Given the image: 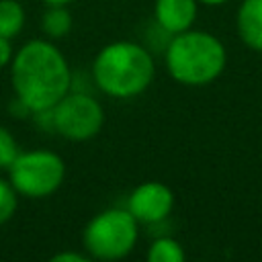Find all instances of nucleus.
Here are the masks:
<instances>
[{"mask_svg":"<svg viewBox=\"0 0 262 262\" xmlns=\"http://www.w3.org/2000/svg\"><path fill=\"white\" fill-rule=\"evenodd\" d=\"M51 260L53 262H86L88 256H82L80 252H59Z\"/></svg>","mask_w":262,"mask_h":262,"instance_id":"nucleus-16","label":"nucleus"},{"mask_svg":"<svg viewBox=\"0 0 262 262\" xmlns=\"http://www.w3.org/2000/svg\"><path fill=\"white\" fill-rule=\"evenodd\" d=\"M137 219L129 209H106L90 219L84 229V248L90 258L119 260L137 244Z\"/></svg>","mask_w":262,"mask_h":262,"instance_id":"nucleus-4","label":"nucleus"},{"mask_svg":"<svg viewBox=\"0 0 262 262\" xmlns=\"http://www.w3.org/2000/svg\"><path fill=\"white\" fill-rule=\"evenodd\" d=\"M51 111L55 133L72 141H86L94 137L104 123V111L100 102L78 90H70Z\"/></svg>","mask_w":262,"mask_h":262,"instance_id":"nucleus-6","label":"nucleus"},{"mask_svg":"<svg viewBox=\"0 0 262 262\" xmlns=\"http://www.w3.org/2000/svg\"><path fill=\"white\" fill-rule=\"evenodd\" d=\"M147 260L149 262H182L184 260V250L174 237L162 235L149 246Z\"/></svg>","mask_w":262,"mask_h":262,"instance_id":"nucleus-12","label":"nucleus"},{"mask_svg":"<svg viewBox=\"0 0 262 262\" xmlns=\"http://www.w3.org/2000/svg\"><path fill=\"white\" fill-rule=\"evenodd\" d=\"M237 31L242 41L262 51V0H244L237 12Z\"/></svg>","mask_w":262,"mask_h":262,"instance_id":"nucleus-9","label":"nucleus"},{"mask_svg":"<svg viewBox=\"0 0 262 262\" xmlns=\"http://www.w3.org/2000/svg\"><path fill=\"white\" fill-rule=\"evenodd\" d=\"M223 43L205 31H182L166 45V68L170 76L186 86H205L225 68Z\"/></svg>","mask_w":262,"mask_h":262,"instance_id":"nucleus-3","label":"nucleus"},{"mask_svg":"<svg viewBox=\"0 0 262 262\" xmlns=\"http://www.w3.org/2000/svg\"><path fill=\"white\" fill-rule=\"evenodd\" d=\"M196 2H203V4H209V6H215V4H223L225 0H196Z\"/></svg>","mask_w":262,"mask_h":262,"instance_id":"nucleus-18","label":"nucleus"},{"mask_svg":"<svg viewBox=\"0 0 262 262\" xmlns=\"http://www.w3.org/2000/svg\"><path fill=\"white\" fill-rule=\"evenodd\" d=\"M12 57H14V51H12L10 39H6V37H2V35H0V68L10 66Z\"/></svg>","mask_w":262,"mask_h":262,"instance_id":"nucleus-15","label":"nucleus"},{"mask_svg":"<svg viewBox=\"0 0 262 262\" xmlns=\"http://www.w3.org/2000/svg\"><path fill=\"white\" fill-rule=\"evenodd\" d=\"M174 207V194L172 190L162 182H143L139 184L127 201L129 213L137 219V223H160L168 219L170 211Z\"/></svg>","mask_w":262,"mask_h":262,"instance_id":"nucleus-7","label":"nucleus"},{"mask_svg":"<svg viewBox=\"0 0 262 262\" xmlns=\"http://www.w3.org/2000/svg\"><path fill=\"white\" fill-rule=\"evenodd\" d=\"M154 16L168 35L188 31L196 18V0H156Z\"/></svg>","mask_w":262,"mask_h":262,"instance_id":"nucleus-8","label":"nucleus"},{"mask_svg":"<svg viewBox=\"0 0 262 262\" xmlns=\"http://www.w3.org/2000/svg\"><path fill=\"white\" fill-rule=\"evenodd\" d=\"M47 6H68L72 0H43Z\"/></svg>","mask_w":262,"mask_h":262,"instance_id":"nucleus-17","label":"nucleus"},{"mask_svg":"<svg viewBox=\"0 0 262 262\" xmlns=\"http://www.w3.org/2000/svg\"><path fill=\"white\" fill-rule=\"evenodd\" d=\"M41 27L49 39H61L72 31V14L66 6H49L43 12Z\"/></svg>","mask_w":262,"mask_h":262,"instance_id":"nucleus-10","label":"nucleus"},{"mask_svg":"<svg viewBox=\"0 0 262 262\" xmlns=\"http://www.w3.org/2000/svg\"><path fill=\"white\" fill-rule=\"evenodd\" d=\"M18 192L14 190V186L10 184V180H0V225L6 223L18 207Z\"/></svg>","mask_w":262,"mask_h":262,"instance_id":"nucleus-13","label":"nucleus"},{"mask_svg":"<svg viewBox=\"0 0 262 262\" xmlns=\"http://www.w3.org/2000/svg\"><path fill=\"white\" fill-rule=\"evenodd\" d=\"M10 78L16 98L31 108V115L55 106L72 90L68 59L47 39H33L14 53Z\"/></svg>","mask_w":262,"mask_h":262,"instance_id":"nucleus-1","label":"nucleus"},{"mask_svg":"<svg viewBox=\"0 0 262 262\" xmlns=\"http://www.w3.org/2000/svg\"><path fill=\"white\" fill-rule=\"evenodd\" d=\"M25 25V10L16 0H0V35L16 37Z\"/></svg>","mask_w":262,"mask_h":262,"instance_id":"nucleus-11","label":"nucleus"},{"mask_svg":"<svg viewBox=\"0 0 262 262\" xmlns=\"http://www.w3.org/2000/svg\"><path fill=\"white\" fill-rule=\"evenodd\" d=\"M8 174L10 184L18 194L29 199H43L61 186L66 178V164L53 151H20L10 164Z\"/></svg>","mask_w":262,"mask_h":262,"instance_id":"nucleus-5","label":"nucleus"},{"mask_svg":"<svg viewBox=\"0 0 262 262\" xmlns=\"http://www.w3.org/2000/svg\"><path fill=\"white\" fill-rule=\"evenodd\" d=\"M18 154H20V149H18L16 139L12 137V133L6 127L0 125V170H8Z\"/></svg>","mask_w":262,"mask_h":262,"instance_id":"nucleus-14","label":"nucleus"},{"mask_svg":"<svg viewBox=\"0 0 262 262\" xmlns=\"http://www.w3.org/2000/svg\"><path fill=\"white\" fill-rule=\"evenodd\" d=\"M156 66L151 53L133 41H115L104 45L92 63L96 86L113 98H133L154 80Z\"/></svg>","mask_w":262,"mask_h":262,"instance_id":"nucleus-2","label":"nucleus"}]
</instances>
